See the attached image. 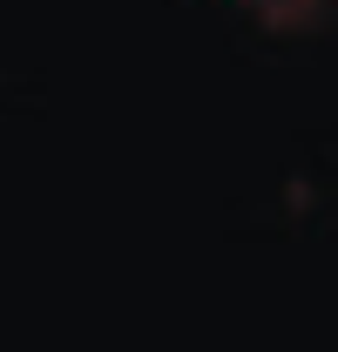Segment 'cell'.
Listing matches in <instances>:
<instances>
[{
  "label": "cell",
  "instance_id": "cell-1",
  "mask_svg": "<svg viewBox=\"0 0 338 352\" xmlns=\"http://www.w3.org/2000/svg\"><path fill=\"white\" fill-rule=\"evenodd\" d=\"M223 7H244L251 21L278 28V34H311L332 21V0H223Z\"/></svg>",
  "mask_w": 338,
  "mask_h": 352
}]
</instances>
